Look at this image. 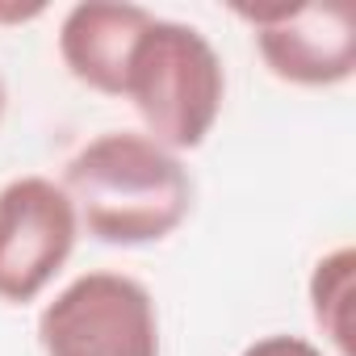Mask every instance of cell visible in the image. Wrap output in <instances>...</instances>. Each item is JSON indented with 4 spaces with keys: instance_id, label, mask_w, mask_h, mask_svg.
Instances as JSON below:
<instances>
[{
    "instance_id": "6da1fadb",
    "label": "cell",
    "mask_w": 356,
    "mask_h": 356,
    "mask_svg": "<svg viewBox=\"0 0 356 356\" xmlns=\"http://www.w3.org/2000/svg\"><path fill=\"white\" fill-rule=\"evenodd\" d=\"M63 193L80 227L113 248H147L181 231L193 210V181L181 155L138 130L88 138L63 168Z\"/></svg>"
},
{
    "instance_id": "30bf717a",
    "label": "cell",
    "mask_w": 356,
    "mask_h": 356,
    "mask_svg": "<svg viewBox=\"0 0 356 356\" xmlns=\"http://www.w3.org/2000/svg\"><path fill=\"white\" fill-rule=\"evenodd\" d=\"M5 105H9V92H5V80H0V122H5Z\"/></svg>"
},
{
    "instance_id": "7a4b0ae2",
    "label": "cell",
    "mask_w": 356,
    "mask_h": 356,
    "mask_svg": "<svg viewBox=\"0 0 356 356\" xmlns=\"http://www.w3.org/2000/svg\"><path fill=\"white\" fill-rule=\"evenodd\" d=\"M122 101L134 105L147 138L159 147L176 155L202 147L227 101V72L214 42L197 26L151 17L126 59Z\"/></svg>"
},
{
    "instance_id": "ba28073f",
    "label": "cell",
    "mask_w": 356,
    "mask_h": 356,
    "mask_svg": "<svg viewBox=\"0 0 356 356\" xmlns=\"http://www.w3.org/2000/svg\"><path fill=\"white\" fill-rule=\"evenodd\" d=\"M239 356H323V348L302 335H264V339L248 343Z\"/></svg>"
},
{
    "instance_id": "8992f818",
    "label": "cell",
    "mask_w": 356,
    "mask_h": 356,
    "mask_svg": "<svg viewBox=\"0 0 356 356\" xmlns=\"http://www.w3.org/2000/svg\"><path fill=\"white\" fill-rule=\"evenodd\" d=\"M151 9L143 5H113V0H84L72 5L59 22V59L63 67L88 84L92 92L122 97L126 59L138 34L151 26Z\"/></svg>"
},
{
    "instance_id": "52a82bcc",
    "label": "cell",
    "mask_w": 356,
    "mask_h": 356,
    "mask_svg": "<svg viewBox=\"0 0 356 356\" xmlns=\"http://www.w3.org/2000/svg\"><path fill=\"white\" fill-rule=\"evenodd\" d=\"M352 277H356L352 248L327 252L310 273V314L339 356H352Z\"/></svg>"
},
{
    "instance_id": "9c48e42d",
    "label": "cell",
    "mask_w": 356,
    "mask_h": 356,
    "mask_svg": "<svg viewBox=\"0 0 356 356\" xmlns=\"http://www.w3.org/2000/svg\"><path fill=\"white\" fill-rule=\"evenodd\" d=\"M47 5H0V26L5 22H30V17H42Z\"/></svg>"
},
{
    "instance_id": "3957f363",
    "label": "cell",
    "mask_w": 356,
    "mask_h": 356,
    "mask_svg": "<svg viewBox=\"0 0 356 356\" xmlns=\"http://www.w3.org/2000/svg\"><path fill=\"white\" fill-rule=\"evenodd\" d=\"M42 356H159V314L143 281L126 273H84L38 314Z\"/></svg>"
},
{
    "instance_id": "5b68a950",
    "label": "cell",
    "mask_w": 356,
    "mask_h": 356,
    "mask_svg": "<svg viewBox=\"0 0 356 356\" xmlns=\"http://www.w3.org/2000/svg\"><path fill=\"white\" fill-rule=\"evenodd\" d=\"M252 26L264 67L298 88H335L356 72V17L348 5L235 9Z\"/></svg>"
},
{
    "instance_id": "277c9868",
    "label": "cell",
    "mask_w": 356,
    "mask_h": 356,
    "mask_svg": "<svg viewBox=\"0 0 356 356\" xmlns=\"http://www.w3.org/2000/svg\"><path fill=\"white\" fill-rule=\"evenodd\" d=\"M80 218L51 176H17L0 189V302H34L72 260Z\"/></svg>"
}]
</instances>
